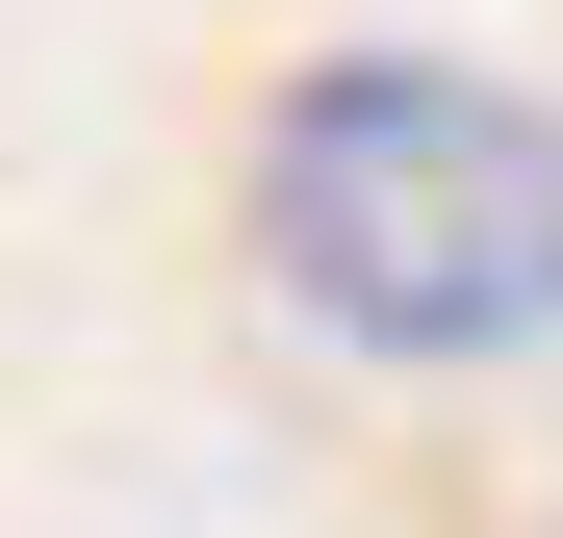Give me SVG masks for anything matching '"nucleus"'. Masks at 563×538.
<instances>
[{
	"instance_id": "1",
	"label": "nucleus",
	"mask_w": 563,
	"mask_h": 538,
	"mask_svg": "<svg viewBox=\"0 0 563 538\" xmlns=\"http://www.w3.org/2000/svg\"><path fill=\"white\" fill-rule=\"evenodd\" d=\"M256 256L358 359H512L563 333V103H512L461 52H333L256 129Z\"/></svg>"
}]
</instances>
